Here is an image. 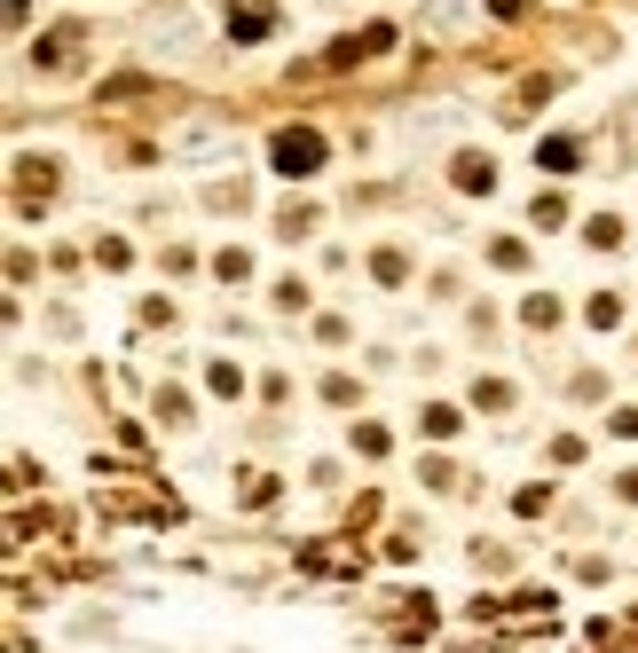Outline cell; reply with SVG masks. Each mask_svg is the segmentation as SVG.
I'll list each match as a JSON object with an SVG mask.
<instances>
[{
    "label": "cell",
    "instance_id": "obj_1",
    "mask_svg": "<svg viewBox=\"0 0 638 653\" xmlns=\"http://www.w3.org/2000/svg\"><path fill=\"white\" fill-rule=\"evenodd\" d=\"M316 165H323V134H316V127H285V134H277V173L308 181Z\"/></svg>",
    "mask_w": 638,
    "mask_h": 653
},
{
    "label": "cell",
    "instance_id": "obj_2",
    "mask_svg": "<svg viewBox=\"0 0 638 653\" xmlns=\"http://www.w3.org/2000/svg\"><path fill=\"white\" fill-rule=\"evenodd\" d=\"M268 24H277L268 0H229V40H268Z\"/></svg>",
    "mask_w": 638,
    "mask_h": 653
},
{
    "label": "cell",
    "instance_id": "obj_3",
    "mask_svg": "<svg viewBox=\"0 0 638 653\" xmlns=\"http://www.w3.org/2000/svg\"><path fill=\"white\" fill-rule=\"evenodd\" d=\"M40 63H48V71H71V63H79V24H63V32H48V48H40Z\"/></svg>",
    "mask_w": 638,
    "mask_h": 653
},
{
    "label": "cell",
    "instance_id": "obj_4",
    "mask_svg": "<svg viewBox=\"0 0 638 653\" xmlns=\"http://www.w3.org/2000/svg\"><path fill=\"white\" fill-rule=\"evenodd\" d=\"M576 158H584V150H576L568 134H560V142H544V150H536V165H544V173H576Z\"/></svg>",
    "mask_w": 638,
    "mask_h": 653
},
{
    "label": "cell",
    "instance_id": "obj_5",
    "mask_svg": "<svg viewBox=\"0 0 638 653\" xmlns=\"http://www.w3.org/2000/svg\"><path fill=\"white\" fill-rule=\"evenodd\" d=\"M489 181H497L489 158H458V190H489Z\"/></svg>",
    "mask_w": 638,
    "mask_h": 653
}]
</instances>
